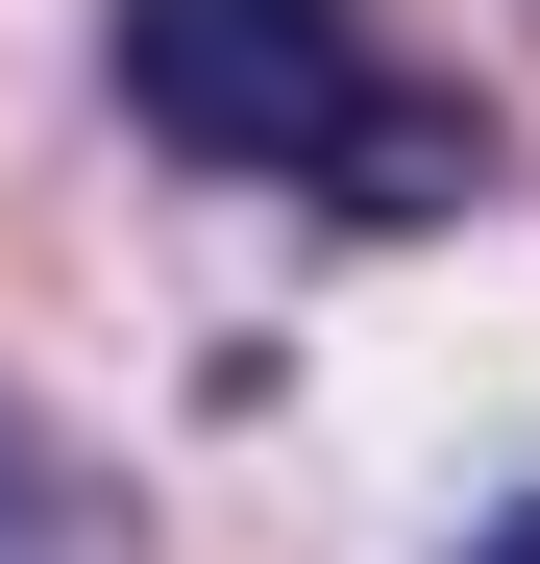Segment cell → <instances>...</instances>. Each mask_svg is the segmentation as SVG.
<instances>
[{
    "mask_svg": "<svg viewBox=\"0 0 540 564\" xmlns=\"http://www.w3.org/2000/svg\"><path fill=\"white\" fill-rule=\"evenodd\" d=\"M123 123L172 172H295V197H344V221L492 197V99L418 74L369 0H123Z\"/></svg>",
    "mask_w": 540,
    "mask_h": 564,
    "instance_id": "6da1fadb",
    "label": "cell"
},
{
    "mask_svg": "<svg viewBox=\"0 0 540 564\" xmlns=\"http://www.w3.org/2000/svg\"><path fill=\"white\" fill-rule=\"evenodd\" d=\"M467 564H540V516H492V540H467Z\"/></svg>",
    "mask_w": 540,
    "mask_h": 564,
    "instance_id": "7a4b0ae2",
    "label": "cell"
}]
</instances>
